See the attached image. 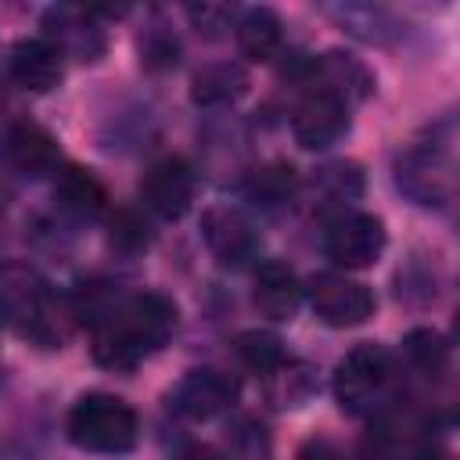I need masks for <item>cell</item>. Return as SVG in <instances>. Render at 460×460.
Segmentation results:
<instances>
[{"mask_svg":"<svg viewBox=\"0 0 460 460\" xmlns=\"http://www.w3.org/2000/svg\"><path fill=\"white\" fill-rule=\"evenodd\" d=\"M93 316V359L111 370H133L144 356L158 352L180 323L176 302L155 291L108 298L90 309Z\"/></svg>","mask_w":460,"mask_h":460,"instance_id":"1","label":"cell"},{"mask_svg":"<svg viewBox=\"0 0 460 460\" xmlns=\"http://www.w3.org/2000/svg\"><path fill=\"white\" fill-rule=\"evenodd\" d=\"M0 320L36 345L54 349L61 341L58 320H54L50 284L29 262H4L0 266Z\"/></svg>","mask_w":460,"mask_h":460,"instance_id":"2","label":"cell"},{"mask_svg":"<svg viewBox=\"0 0 460 460\" xmlns=\"http://www.w3.org/2000/svg\"><path fill=\"white\" fill-rule=\"evenodd\" d=\"M140 420L133 406L111 392H86L68 413V438L101 456H119L137 446Z\"/></svg>","mask_w":460,"mask_h":460,"instance_id":"3","label":"cell"},{"mask_svg":"<svg viewBox=\"0 0 460 460\" xmlns=\"http://www.w3.org/2000/svg\"><path fill=\"white\" fill-rule=\"evenodd\" d=\"M392 385H395L392 356L374 341H359L356 349H349L338 359L334 377H331V392L345 413L381 410L392 395Z\"/></svg>","mask_w":460,"mask_h":460,"instance_id":"4","label":"cell"},{"mask_svg":"<svg viewBox=\"0 0 460 460\" xmlns=\"http://www.w3.org/2000/svg\"><path fill=\"white\" fill-rule=\"evenodd\" d=\"M395 183L417 205H446L456 190V162L449 140H413L395 162Z\"/></svg>","mask_w":460,"mask_h":460,"instance_id":"5","label":"cell"},{"mask_svg":"<svg viewBox=\"0 0 460 460\" xmlns=\"http://www.w3.org/2000/svg\"><path fill=\"white\" fill-rule=\"evenodd\" d=\"M313 313L327 327H359L374 316V291L345 273H316L305 284Z\"/></svg>","mask_w":460,"mask_h":460,"instance_id":"6","label":"cell"},{"mask_svg":"<svg viewBox=\"0 0 460 460\" xmlns=\"http://www.w3.org/2000/svg\"><path fill=\"white\" fill-rule=\"evenodd\" d=\"M385 244H388L385 223L377 216H370V212L341 216L338 223L327 226V237H323V252L338 270H367V266H374L381 259Z\"/></svg>","mask_w":460,"mask_h":460,"instance_id":"7","label":"cell"},{"mask_svg":"<svg viewBox=\"0 0 460 460\" xmlns=\"http://www.w3.org/2000/svg\"><path fill=\"white\" fill-rule=\"evenodd\" d=\"M194 187H198L194 169L183 158L165 155V158L147 165V172L140 180V201L158 219L172 223V219H183L187 208L194 205Z\"/></svg>","mask_w":460,"mask_h":460,"instance_id":"8","label":"cell"},{"mask_svg":"<svg viewBox=\"0 0 460 460\" xmlns=\"http://www.w3.org/2000/svg\"><path fill=\"white\" fill-rule=\"evenodd\" d=\"M234 402H237V381L216 367L187 370L176 381V388L169 392L172 413H180L187 420H212V417L226 413Z\"/></svg>","mask_w":460,"mask_h":460,"instance_id":"9","label":"cell"},{"mask_svg":"<svg viewBox=\"0 0 460 460\" xmlns=\"http://www.w3.org/2000/svg\"><path fill=\"white\" fill-rule=\"evenodd\" d=\"M201 237H205V248L216 255L219 266L237 270L259 255V230L252 226V219L241 208H230V205L205 208Z\"/></svg>","mask_w":460,"mask_h":460,"instance_id":"10","label":"cell"},{"mask_svg":"<svg viewBox=\"0 0 460 460\" xmlns=\"http://www.w3.org/2000/svg\"><path fill=\"white\" fill-rule=\"evenodd\" d=\"M349 133V104L327 90H313L291 115V137L305 151H323Z\"/></svg>","mask_w":460,"mask_h":460,"instance_id":"11","label":"cell"},{"mask_svg":"<svg viewBox=\"0 0 460 460\" xmlns=\"http://www.w3.org/2000/svg\"><path fill=\"white\" fill-rule=\"evenodd\" d=\"M43 40L75 61H97L104 54V29L93 22L90 11L79 7H50L43 14Z\"/></svg>","mask_w":460,"mask_h":460,"instance_id":"12","label":"cell"},{"mask_svg":"<svg viewBox=\"0 0 460 460\" xmlns=\"http://www.w3.org/2000/svg\"><path fill=\"white\" fill-rule=\"evenodd\" d=\"M4 158L18 172H25V176H43V172H58L61 151H58V140L43 126H36V122H14L4 133Z\"/></svg>","mask_w":460,"mask_h":460,"instance_id":"13","label":"cell"},{"mask_svg":"<svg viewBox=\"0 0 460 460\" xmlns=\"http://www.w3.org/2000/svg\"><path fill=\"white\" fill-rule=\"evenodd\" d=\"M252 302L266 320H291L298 302H302V284H298L295 270L288 262H277V259L259 262Z\"/></svg>","mask_w":460,"mask_h":460,"instance_id":"14","label":"cell"},{"mask_svg":"<svg viewBox=\"0 0 460 460\" xmlns=\"http://www.w3.org/2000/svg\"><path fill=\"white\" fill-rule=\"evenodd\" d=\"M65 58L40 36V40H18L11 50V79L29 93H47L61 83Z\"/></svg>","mask_w":460,"mask_h":460,"instance_id":"15","label":"cell"},{"mask_svg":"<svg viewBox=\"0 0 460 460\" xmlns=\"http://www.w3.org/2000/svg\"><path fill=\"white\" fill-rule=\"evenodd\" d=\"M54 201L72 219H97L108 208L104 183L83 165H61L54 172Z\"/></svg>","mask_w":460,"mask_h":460,"instance_id":"16","label":"cell"},{"mask_svg":"<svg viewBox=\"0 0 460 460\" xmlns=\"http://www.w3.org/2000/svg\"><path fill=\"white\" fill-rule=\"evenodd\" d=\"M313 72H316V79L323 83L320 90H327V93H334L338 101H363L370 90H374V79H370V72L352 58V54H341V50H331V54H323L320 61H313Z\"/></svg>","mask_w":460,"mask_h":460,"instance_id":"17","label":"cell"},{"mask_svg":"<svg viewBox=\"0 0 460 460\" xmlns=\"http://www.w3.org/2000/svg\"><path fill=\"white\" fill-rule=\"evenodd\" d=\"M327 14L334 22L345 25L349 36L363 40V43H392L402 36V25L399 18L388 11V7H374V4H338V7H327Z\"/></svg>","mask_w":460,"mask_h":460,"instance_id":"18","label":"cell"},{"mask_svg":"<svg viewBox=\"0 0 460 460\" xmlns=\"http://www.w3.org/2000/svg\"><path fill=\"white\" fill-rule=\"evenodd\" d=\"M234 36H237L241 58L262 65V61H270V58L280 50V18H277L270 7H248V11L237 18Z\"/></svg>","mask_w":460,"mask_h":460,"instance_id":"19","label":"cell"},{"mask_svg":"<svg viewBox=\"0 0 460 460\" xmlns=\"http://www.w3.org/2000/svg\"><path fill=\"white\" fill-rule=\"evenodd\" d=\"M244 90H248V72H244L241 65H234V61L205 65V68L190 79V101L201 104V108L230 104V101H237Z\"/></svg>","mask_w":460,"mask_h":460,"instance_id":"20","label":"cell"},{"mask_svg":"<svg viewBox=\"0 0 460 460\" xmlns=\"http://www.w3.org/2000/svg\"><path fill=\"white\" fill-rule=\"evenodd\" d=\"M295 187H298V172L288 162H266L255 172H248V180H244V194L255 205H262V208L288 205L291 194H295Z\"/></svg>","mask_w":460,"mask_h":460,"instance_id":"21","label":"cell"},{"mask_svg":"<svg viewBox=\"0 0 460 460\" xmlns=\"http://www.w3.org/2000/svg\"><path fill=\"white\" fill-rule=\"evenodd\" d=\"M234 352H237V359L248 367V370H255V374H277L284 363H288V356H284V341L277 338V334H270V331H241L237 338H234Z\"/></svg>","mask_w":460,"mask_h":460,"instance_id":"22","label":"cell"},{"mask_svg":"<svg viewBox=\"0 0 460 460\" xmlns=\"http://www.w3.org/2000/svg\"><path fill=\"white\" fill-rule=\"evenodd\" d=\"M402 356L406 363L417 370V374H442L446 363H449V345L438 331L431 327H413L406 338H402Z\"/></svg>","mask_w":460,"mask_h":460,"instance_id":"23","label":"cell"},{"mask_svg":"<svg viewBox=\"0 0 460 460\" xmlns=\"http://www.w3.org/2000/svg\"><path fill=\"white\" fill-rule=\"evenodd\" d=\"M176 58H180V43H176V36L169 29L155 25V29H147L140 36V61L147 68H172Z\"/></svg>","mask_w":460,"mask_h":460,"instance_id":"24","label":"cell"},{"mask_svg":"<svg viewBox=\"0 0 460 460\" xmlns=\"http://www.w3.org/2000/svg\"><path fill=\"white\" fill-rule=\"evenodd\" d=\"M316 183L334 198V201H345V198H356L363 190V176H359V165L352 162H334V165H323L316 172Z\"/></svg>","mask_w":460,"mask_h":460,"instance_id":"25","label":"cell"},{"mask_svg":"<svg viewBox=\"0 0 460 460\" xmlns=\"http://www.w3.org/2000/svg\"><path fill=\"white\" fill-rule=\"evenodd\" d=\"M108 237H111V244L122 248V252H140V248H147V241H151L147 223H144L137 212H115Z\"/></svg>","mask_w":460,"mask_h":460,"instance_id":"26","label":"cell"},{"mask_svg":"<svg viewBox=\"0 0 460 460\" xmlns=\"http://www.w3.org/2000/svg\"><path fill=\"white\" fill-rule=\"evenodd\" d=\"M187 18L198 25V32L205 29L208 36H216V29H226V22H230V11L226 7H219V4H190L187 7Z\"/></svg>","mask_w":460,"mask_h":460,"instance_id":"27","label":"cell"},{"mask_svg":"<svg viewBox=\"0 0 460 460\" xmlns=\"http://www.w3.org/2000/svg\"><path fill=\"white\" fill-rule=\"evenodd\" d=\"M298 460H341V453H338L327 438H309V442L298 449Z\"/></svg>","mask_w":460,"mask_h":460,"instance_id":"28","label":"cell"},{"mask_svg":"<svg viewBox=\"0 0 460 460\" xmlns=\"http://www.w3.org/2000/svg\"><path fill=\"white\" fill-rule=\"evenodd\" d=\"M172 460H219L208 446H187V449H180Z\"/></svg>","mask_w":460,"mask_h":460,"instance_id":"29","label":"cell"},{"mask_svg":"<svg viewBox=\"0 0 460 460\" xmlns=\"http://www.w3.org/2000/svg\"><path fill=\"white\" fill-rule=\"evenodd\" d=\"M413 460H449V453H442V449H424V453H417Z\"/></svg>","mask_w":460,"mask_h":460,"instance_id":"30","label":"cell"}]
</instances>
